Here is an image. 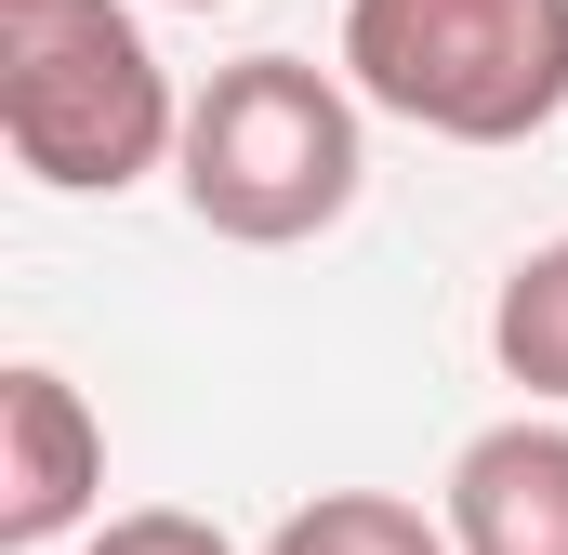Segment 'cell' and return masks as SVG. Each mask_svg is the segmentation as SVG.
I'll return each mask as SVG.
<instances>
[{"label":"cell","mask_w":568,"mask_h":555,"mask_svg":"<svg viewBox=\"0 0 568 555\" xmlns=\"http://www.w3.org/2000/svg\"><path fill=\"white\" fill-rule=\"evenodd\" d=\"M436 516H449L463 555H568V411L476 423V436L449 450Z\"/></svg>","instance_id":"5b68a950"},{"label":"cell","mask_w":568,"mask_h":555,"mask_svg":"<svg viewBox=\"0 0 568 555\" xmlns=\"http://www.w3.org/2000/svg\"><path fill=\"white\" fill-rule=\"evenodd\" d=\"M265 555H463V543L410 490H317V503H291L265 529Z\"/></svg>","instance_id":"52a82bcc"},{"label":"cell","mask_w":568,"mask_h":555,"mask_svg":"<svg viewBox=\"0 0 568 555\" xmlns=\"http://www.w3.org/2000/svg\"><path fill=\"white\" fill-rule=\"evenodd\" d=\"M0 145L53 199H120L185 159V93L133 0H27L0 13Z\"/></svg>","instance_id":"7a4b0ae2"},{"label":"cell","mask_w":568,"mask_h":555,"mask_svg":"<svg viewBox=\"0 0 568 555\" xmlns=\"http://www.w3.org/2000/svg\"><path fill=\"white\" fill-rule=\"evenodd\" d=\"M80 555H239L212 516H185V503H133V516H106Z\"/></svg>","instance_id":"ba28073f"},{"label":"cell","mask_w":568,"mask_h":555,"mask_svg":"<svg viewBox=\"0 0 568 555\" xmlns=\"http://www.w3.org/2000/svg\"><path fill=\"white\" fill-rule=\"evenodd\" d=\"M489 357H503V384L529 411H568V239H542V252L503 265V291H489Z\"/></svg>","instance_id":"8992f818"},{"label":"cell","mask_w":568,"mask_h":555,"mask_svg":"<svg viewBox=\"0 0 568 555\" xmlns=\"http://www.w3.org/2000/svg\"><path fill=\"white\" fill-rule=\"evenodd\" d=\"M172 13H225V0H172Z\"/></svg>","instance_id":"9c48e42d"},{"label":"cell","mask_w":568,"mask_h":555,"mask_svg":"<svg viewBox=\"0 0 568 555\" xmlns=\"http://www.w3.org/2000/svg\"><path fill=\"white\" fill-rule=\"evenodd\" d=\"M0 13H27V0H0Z\"/></svg>","instance_id":"30bf717a"},{"label":"cell","mask_w":568,"mask_h":555,"mask_svg":"<svg viewBox=\"0 0 568 555\" xmlns=\"http://www.w3.org/2000/svg\"><path fill=\"white\" fill-rule=\"evenodd\" d=\"M93 503H106V423H93V397L53 357H13L0 371V543L53 555L67 529H93Z\"/></svg>","instance_id":"277c9868"},{"label":"cell","mask_w":568,"mask_h":555,"mask_svg":"<svg viewBox=\"0 0 568 555\" xmlns=\"http://www.w3.org/2000/svg\"><path fill=\"white\" fill-rule=\"evenodd\" d=\"M185 212L239 252H304L357 212L371 185V107L344 67L317 53H239L185 93V159H172Z\"/></svg>","instance_id":"6da1fadb"},{"label":"cell","mask_w":568,"mask_h":555,"mask_svg":"<svg viewBox=\"0 0 568 555\" xmlns=\"http://www.w3.org/2000/svg\"><path fill=\"white\" fill-rule=\"evenodd\" d=\"M331 67L436 145H529L568 120V0H344Z\"/></svg>","instance_id":"3957f363"}]
</instances>
